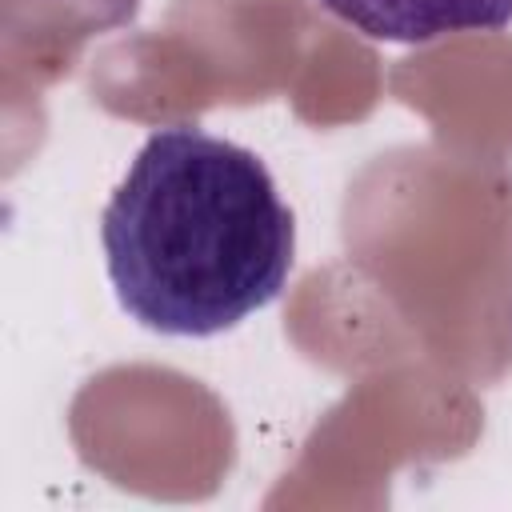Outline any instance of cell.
Listing matches in <instances>:
<instances>
[{
	"mask_svg": "<svg viewBox=\"0 0 512 512\" xmlns=\"http://www.w3.org/2000/svg\"><path fill=\"white\" fill-rule=\"evenodd\" d=\"M120 308L164 336H216L268 308L292 272L296 220L268 164L196 124L152 132L100 212Z\"/></svg>",
	"mask_w": 512,
	"mask_h": 512,
	"instance_id": "6da1fadb",
	"label": "cell"
},
{
	"mask_svg": "<svg viewBox=\"0 0 512 512\" xmlns=\"http://www.w3.org/2000/svg\"><path fill=\"white\" fill-rule=\"evenodd\" d=\"M320 8L384 44H428L512 24V0H320Z\"/></svg>",
	"mask_w": 512,
	"mask_h": 512,
	"instance_id": "7a4b0ae2",
	"label": "cell"
}]
</instances>
